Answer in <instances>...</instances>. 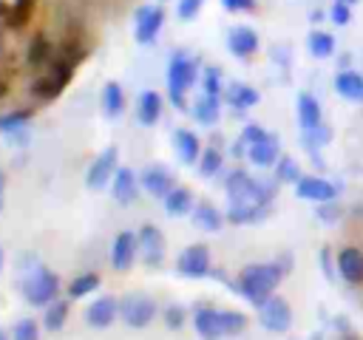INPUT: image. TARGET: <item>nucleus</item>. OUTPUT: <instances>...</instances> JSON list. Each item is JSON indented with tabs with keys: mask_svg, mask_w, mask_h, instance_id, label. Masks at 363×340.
<instances>
[{
	"mask_svg": "<svg viewBox=\"0 0 363 340\" xmlns=\"http://www.w3.org/2000/svg\"><path fill=\"white\" fill-rule=\"evenodd\" d=\"M284 278V269L278 264H252L241 272L238 278V292L255 303V306H264L269 298H272V289L281 283Z\"/></svg>",
	"mask_w": 363,
	"mask_h": 340,
	"instance_id": "f257e3e1",
	"label": "nucleus"
},
{
	"mask_svg": "<svg viewBox=\"0 0 363 340\" xmlns=\"http://www.w3.org/2000/svg\"><path fill=\"white\" fill-rule=\"evenodd\" d=\"M196 74H199V65L196 60H190L187 54L176 51L170 57V68H167V94H170V102L173 108H184V91L196 82Z\"/></svg>",
	"mask_w": 363,
	"mask_h": 340,
	"instance_id": "f03ea898",
	"label": "nucleus"
},
{
	"mask_svg": "<svg viewBox=\"0 0 363 340\" xmlns=\"http://www.w3.org/2000/svg\"><path fill=\"white\" fill-rule=\"evenodd\" d=\"M272 187H264L258 184L255 178H250L247 173L235 170L227 176V196L233 198V204H255V207H264L269 198H272Z\"/></svg>",
	"mask_w": 363,
	"mask_h": 340,
	"instance_id": "7ed1b4c3",
	"label": "nucleus"
},
{
	"mask_svg": "<svg viewBox=\"0 0 363 340\" xmlns=\"http://www.w3.org/2000/svg\"><path fill=\"white\" fill-rule=\"evenodd\" d=\"M71 74H74V65L65 62V60H57V62L51 65V71H48L45 76H40V79L31 85V94H34L37 99H54V96L68 85Z\"/></svg>",
	"mask_w": 363,
	"mask_h": 340,
	"instance_id": "20e7f679",
	"label": "nucleus"
},
{
	"mask_svg": "<svg viewBox=\"0 0 363 340\" xmlns=\"http://www.w3.org/2000/svg\"><path fill=\"white\" fill-rule=\"evenodd\" d=\"M162 26H164V8L162 6H139L136 8V17H133V37H136V42H142V45L153 42Z\"/></svg>",
	"mask_w": 363,
	"mask_h": 340,
	"instance_id": "39448f33",
	"label": "nucleus"
},
{
	"mask_svg": "<svg viewBox=\"0 0 363 340\" xmlns=\"http://www.w3.org/2000/svg\"><path fill=\"white\" fill-rule=\"evenodd\" d=\"M23 289H26V298H28L31 306H45V303L54 300V295H57V289H60V280H57L54 272H48V269H37V272L26 280Z\"/></svg>",
	"mask_w": 363,
	"mask_h": 340,
	"instance_id": "423d86ee",
	"label": "nucleus"
},
{
	"mask_svg": "<svg viewBox=\"0 0 363 340\" xmlns=\"http://www.w3.org/2000/svg\"><path fill=\"white\" fill-rule=\"evenodd\" d=\"M119 314H122V320H125L128 326L142 329V326H147V323L156 317V303H153L150 298H145V295H128V298L119 303Z\"/></svg>",
	"mask_w": 363,
	"mask_h": 340,
	"instance_id": "0eeeda50",
	"label": "nucleus"
},
{
	"mask_svg": "<svg viewBox=\"0 0 363 340\" xmlns=\"http://www.w3.org/2000/svg\"><path fill=\"white\" fill-rule=\"evenodd\" d=\"M258 309H261V326L264 329H269V332H286L292 326V309H289V303L284 298H275L272 295Z\"/></svg>",
	"mask_w": 363,
	"mask_h": 340,
	"instance_id": "6e6552de",
	"label": "nucleus"
},
{
	"mask_svg": "<svg viewBox=\"0 0 363 340\" xmlns=\"http://www.w3.org/2000/svg\"><path fill=\"white\" fill-rule=\"evenodd\" d=\"M179 272L184 278H204L210 272V249L204 244H193L179 255Z\"/></svg>",
	"mask_w": 363,
	"mask_h": 340,
	"instance_id": "1a4fd4ad",
	"label": "nucleus"
},
{
	"mask_svg": "<svg viewBox=\"0 0 363 340\" xmlns=\"http://www.w3.org/2000/svg\"><path fill=\"white\" fill-rule=\"evenodd\" d=\"M139 249H142V261L147 264V266H156V264H162V258H164V238H162V232L156 230V227H150V224H145L142 230H139Z\"/></svg>",
	"mask_w": 363,
	"mask_h": 340,
	"instance_id": "9d476101",
	"label": "nucleus"
},
{
	"mask_svg": "<svg viewBox=\"0 0 363 340\" xmlns=\"http://www.w3.org/2000/svg\"><path fill=\"white\" fill-rule=\"evenodd\" d=\"M116 156H119V150H116V144H111V147H105V150L94 159L91 170H88V187H94V190L105 187V181H108V178H111V173H113Z\"/></svg>",
	"mask_w": 363,
	"mask_h": 340,
	"instance_id": "9b49d317",
	"label": "nucleus"
},
{
	"mask_svg": "<svg viewBox=\"0 0 363 340\" xmlns=\"http://www.w3.org/2000/svg\"><path fill=\"white\" fill-rule=\"evenodd\" d=\"M227 48H230L235 57L247 60V57H252V54L258 51V34H255L250 26H235V28H230V34H227Z\"/></svg>",
	"mask_w": 363,
	"mask_h": 340,
	"instance_id": "f8f14e48",
	"label": "nucleus"
},
{
	"mask_svg": "<svg viewBox=\"0 0 363 340\" xmlns=\"http://www.w3.org/2000/svg\"><path fill=\"white\" fill-rule=\"evenodd\" d=\"M295 193L301 198H309V201H332L335 198V184H329L326 178H318V176H301V181H295Z\"/></svg>",
	"mask_w": 363,
	"mask_h": 340,
	"instance_id": "ddd939ff",
	"label": "nucleus"
},
{
	"mask_svg": "<svg viewBox=\"0 0 363 340\" xmlns=\"http://www.w3.org/2000/svg\"><path fill=\"white\" fill-rule=\"evenodd\" d=\"M136 246H139V241H136L133 232H119L116 241H113V249H111V264H113V269H119V272L130 269L133 255H136Z\"/></svg>",
	"mask_w": 363,
	"mask_h": 340,
	"instance_id": "4468645a",
	"label": "nucleus"
},
{
	"mask_svg": "<svg viewBox=\"0 0 363 340\" xmlns=\"http://www.w3.org/2000/svg\"><path fill=\"white\" fill-rule=\"evenodd\" d=\"M337 272L346 283H360L363 280V252L357 246H346L337 255Z\"/></svg>",
	"mask_w": 363,
	"mask_h": 340,
	"instance_id": "2eb2a0df",
	"label": "nucleus"
},
{
	"mask_svg": "<svg viewBox=\"0 0 363 340\" xmlns=\"http://www.w3.org/2000/svg\"><path fill=\"white\" fill-rule=\"evenodd\" d=\"M116 312H119V303H116L113 298H99V300H94V303L88 306L85 320H88L91 326H96V329H105V326L113 323Z\"/></svg>",
	"mask_w": 363,
	"mask_h": 340,
	"instance_id": "dca6fc26",
	"label": "nucleus"
},
{
	"mask_svg": "<svg viewBox=\"0 0 363 340\" xmlns=\"http://www.w3.org/2000/svg\"><path fill=\"white\" fill-rule=\"evenodd\" d=\"M335 91L349 102H363V74L357 71H340L335 76Z\"/></svg>",
	"mask_w": 363,
	"mask_h": 340,
	"instance_id": "f3484780",
	"label": "nucleus"
},
{
	"mask_svg": "<svg viewBox=\"0 0 363 340\" xmlns=\"http://www.w3.org/2000/svg\"><path fill=\"white\" fill-rule=\"evenodd\" d=\"M196 332H199L204 340H218V337H224L221 312H216V309H199V312H196Z\"/></svg>",
	"mask_w": 363,
	"mask_h": 340,
	"instance_id": "a211bd4d",
	"label": "nucleus"
},
{
	"mask_svg": "<svg viewBox=\"0 0 363 340\" xmlns=\"http://www.w3.org/2000/svg\"><path fill=\"white\" fill-rule=\"evenodd\" d=\"M142 184H145V190L153 193V196H167L170 187H173V178H170V173H167L164 167L150 164V167L142 173Z\"/></svg>",
	"mask_w": 363,
	"mask_h": 340,
	"instance_id": "6ab92c4d",
	"label": "nucleus"
},
{
	"mask_svg": "<svg viewBox=\"0 0 363 340\" xmlns=\"http://www.w3.org/2000/svg\"><path fill=\"white\" fill-rule=\"evenodd\" d=\"M136 116L142 125H156L162 116V96L156 91H145L136 102Z\"/></svg>",
	"mask_w": 363,
	"mask_h": 340,
	"instance_id": "aec40b11",
	"label": "nucleus"
},
{
	"mask_svg": "<svg viewBox=\"0 0 363 340\" xmlns=\"http://www.w3.org/2000/svg\"><path fill=\"white\" fill-rule=\"evenodd\" d=\"M250 162L261 164V167H269L278 162V139L272 133H267L261 142L250 144Z\"/></svg>",
	"mask_w": 363,
	"mask_h": 340,
	"instance_id": "412c9836",
	"label": "nucleus"
},
{
	"mask_svg": "<svg viewBox=\"0 0 363 340\" xmlns=\"http://www.w3.org/2000/svg\"><path fill=\"white\" fill-rule=\"evenodd\" d=\"M113 198L119 204H130L136 198V176L128 167H119L113 176Z\"/></svg>",
	"mask_w": 363,
	"mask_h": 340,
	"instance_id": "4be33fe9",
	"label": "nucleus"
},
{
	"mask_svg": "<svg viewBox=\"0 0 363 340\" xmlns=\"http://www.w3.org/2000/svg\"><path fill=\"white\" fill-rule=\"evenodd\" d=\"M298 122L303 130H312L320 125V105L312 94H301L298 96Z\"/></svg>",
	"mask_w": 363,
	"mask_h": 340,
	"instance_id": "5701e85b",
	"label": "nucleus"
},
{
	"mask_svg": "<svg viewBox=\"0 0 363 340\" xmlns=\"http://www.w3.org/2000/svg\"><path fill=\"white\" fill-rule=\"evenodd\" d=\"M173 144H176L179 159H182V162H187V164H193V162L201 156V144H199V139H196V133H193V130H176Z\"/></svg>",
	"mask_w": 363,
	"mask_h": 340,
	"instance_id": "b1692460",
	"label": "nucleus"
},
{
	"mask_svg": "<svg viewBox=\"0 0 363 340\" xmlns=\"http://www.w3.org/2000/svg\"><path fill=\"white\" fill-rule=\"evenodd\" d=\"M224 99H227L233 108L244 110V108H252V105L258 102V91L250 88V85H244V82H233V85H227Z\"/></svg>",
	"mask_w": 363,
	"mask_h": 340,
	"instance_id": "393cba45",
	"label": "nucleus"
},
{
	"mask_svg": "<svg viewBox=\"0 0 363 340\" xmlns=\"http://www.w3.org/2000/svg\"><path fill=\"white\" fill-rule=\"evenodd\" d=\"M193 116L201 125H216L218 122V96L216 94H201L193 105Z\"/></svg>",
	"mask_w": 363,
	"mask_h": 340,
	"instance_id": "a878e982",
	"label": "nucleus"
},
{
	"mask_svg": "<svg viewBox=\"0 0 363 340\" xmlns=\"http://www.w3.org/2000/svg\"><path fill=\"white\" fill-rule=\"evenodd\" d=\"M102 110H105V116H119L125 110V94L116 82H108L102 88Z\"/></svg>",
	"mask_w": 363,
	"mask_h": 340,
	"instance_id": "bb28decb",
	"label": "nucleus"
},
{
	"mask_svg": "<svg viewBox=\"0 0 363 340\" xmlns=\"http://www.w3.org/2000/svg\"><path fill=\"white\" fill-rule=\"evenodd\" d=\"M26 60H28V65H34V68H40V65L51 62V42L45 40V34H37V37L28 42Z\"/></svg>",
	"mask_w": 363,
	"mask_h": 340,
	"instance_id": "cd10ccee",
	"label": "nucleus"
},
{
	"mask_svg": "<svg viewBox=\"0 0 363 340\" xmlns=\"http://www.w3.org/2000/svg\"><path fill=\"white\" fill-rule=\"evenodd\" d=\"M306 45H309V54H312V57L326 60V57H332V51H335V37H332L329 31H312L309 40H306Z\"/></svg>",
	"mask_w": 363,
	"mask_h": 340,
	"instance_id": "c85d7f7f",
	"label": "nucleus"
},
{
	"mask_svg": "<svg viewBox=\"0 0 363 340\" xmlns=\"http://www.w3.org/2000/svg\"><path fill=\"white\" fill-rule=\"evenodd\" d=\"M190 204H193V196H190L187 187H176V190H170V193L164 196V210H167L170 215H184V212L190 210Z\"/></svg>",
	"mask_w": 363,
	"mask_h": 340,
	"instance_id": "c756f323",
	"label": "nucleus"
},
{
	"mask_svg": "<svg viewBox=\"0 0 363 340\" xmlns=\"http://www.w3.org/2000/svg\"><path fill=\"white\" fill-rule=\"evenodd\" d=\"M193 224L199 227V230H221V215H218V210L213 207V204H199L196 210H193Z\"/></svg>",
	"mask_w": 363,
	"mask_h": 340,
	"instance_id": "7c9ffc66",
	"label": "nucleus"
},
{
	"mask_svg": "<svg viewBox=\"0 0 363 340\" xmlns=\"http://www.w3.org/2000/svg\"><path fill=\"white\" fill-rule=\"evenodd\" d=\"M31 6H34V0H14V3L6 8V26H9V28L26 26V20H28V14H31Z\"/></svg>",
	"mask_w": 363,
	"mask_h": 340,
	"instance_id": "2f4dec72",
	"label": "nucleus"
},
{
	"mask_svg": "<svg viewBox=\"0 0 363 340\" xmlns=\"http://www.w3.org/2000/svg\"><path fill=\"white\" fill-rule=\"evenodd\" d=\"M96 286H99V275H96V272H85V275H79V278L71 280L68 295H71V298H85V295H91Z\"/></svg>",
	"mask_w": 363,
	"mask_h": 340,
	"instance_id": "473e14b6",
	"label": "nucleus"
},
{
	"mask_svg": "<svg viewBox=\"0 0 363 340\" xmlns=\"http://www.w3.org/2000/svg\"><path fill=\"white\" fill-rule=\"evenodd\" d=\"M261 215H264V207H255V204H233V210L227 212V221L244 224V221H255Z\"/></svg>",
	"mask_w": 363,
	"mask_h": 340,
	"instance_id": "72a5a7b5",
	"label": "nucleus"
},
{
	"mask_svg": "<svg viewBox=\"0 0 363 340\" xmlns=\"http://www.w3.org/2000/svg\"><path fill=\"white\" fill-rule=\"evenodd\" d=\"M65 317H68V303H65V300H57V303H51V306L45 309V329H48V332H57V329H62Z\"/></svg>",
	"mask_w": 363,
	"mask_h": 340,
	"instance_id": "f704fd0d",
	"label": "nucleus"
},
{
	"mask_svg": "<svg viewBox=\"0 0 363 340\" xmlns=\"http://www.w3.org/2000/svg\"><path fill=\"white\" fill-rule=\"evenodd\" d=\"M28 119H31V110H28V108L3 113V116H0V130H17V128H23Z\"/></svg>",
	"mask_w": 363,
	"mask_h": 340,
	"instance_id": "c9c22d12",
	"label": "nucleus"
},
{
	"mask_svg": "<svg viewBox=\"0 0 363 340\" xmlns=\"http://www.w3.org/2000/svg\"><path fill=\"white\" fill-rule=\"evenodd\" d=\"M218 167H221V153H218L216 147H207L204 156L199 159V173H201V176H213Z\"/></svg>",
	"mask_w": 363,
	"mask_h": 340,
	"instance_id": "e433bc0d",
	"label": "nucleus"
},
{
	"mask_svg": "<svg viewBox=\"0 0 363 340\" xmlns=\"http://www.w3.org/2000/svg\"><path fill=\"white\" fill-rule=\"evenodd\" d=\"M329 139H332V130L323 128V125H318V128H312V130H303V144H306L309 150H315L318 144H326Z\"/></svg>",
	"mask_w": 363,
	"mask_h": 340,
	"instance_id": "4c0bfd02",
	"label": "nucleus"
},
{
	"mask_svg": "<svg viewBox=\"0 0 363 340\" xmlns=\"http://www.w3.org/2000/svg\"><path fill=\"white\" fill-rule=\"evenodd\" d=\"M247 326V317L241 312H221V329L224 334H238Z\"/></svg>",
	"mask_w": 363,
	"mask_h": 340,
	"instance_id": "58836bf2",
	"label": "nucleus"
},
{
	"mask_svg": "<svg viewBox=\"0 0 363 340\" xmlns=\"http://www.w3.org/2000/svg\"><path fill=\"white\" fill-rule=\"evenodd\" d=\"M329 17H332V23L346 26V23L352 20V3H346V0H335L332 8H329Z\"/></svg>",
	"mask_w": 363,
	"mask_h": 340,
	"instance_id": "ea45409f",
	"label": "nucleus"
},
{
	"mask_svg": "<svg viewBox=\"0 0 363 340\" xmlns=\"http://www.w3.org/2000/svg\"><path fill=\"white\" fill-rule=\"evenodd\" d=\"M204 94H221V71L216 65H207L204 68Z\"/></svg>",
	"mask_w": 363,
	"mask_h": 340,
	"instance_id": "a19ab883",
	"label": "nucleus"
},
{
	"mask_svg": "<svg viewBox=\"0 0 363 340\" xmlns=\"http://www.w3.org/2000/svg\"><path fill=\"white\" fill-rule=\"evenodd\" d=\"M278 178L281 181H301V170H298V164L289 156H284L278 162Z\"/></svg>",
	"mask_w": 363,
	"mask_h": 340,
	"instance_id": "79ce46f5",
	"label": "nucleus"
},
{
	"mask_svg": "<svg viewBox=\"0 0 363 340\" xmlns=\"http://www.w3.org/2000/svg\"><path fill=\"white\" fill-rule=\"evenodd\" d=\"M14 340H40L37 323H34V320H20V323L14 326Z\"/></svg>",
	"mask_w": 363,
	"mask_h": 340,
	"instance_id": "37998d69",
	"label": "nucleus"
},
{
	"mask_svg": "<svg viewBox=\"0 0 363 340\" xmlns=\"http://www.w3.org/2000/svg\"><path fill=\"white\" fill-rule=\"evenodd\" d=\"M199 8H201V0H179L176 14H179V20H193L199 14Z\"/></svg>",
	"mask_w": 363,
	"mask_h": 340,
	"instance_id": "c03bdc74",
	"label": "nucleus"
},
{
	"mask_svg": "<svg viewBox=\"0 0 363 340\" xmlns=\"http://www.w3.org/2000/svg\"><path fill=\"white\" fill-rule=\"evenodd\" d=\"M264 136H267V130L258 128V125H247V128L241 130V142H244V144H255V142H261Z\"/></svg>",
	"mask_w": 363,
	"mask_h": 340,
	"instance_id": "a18cd8bd",
	"label": "nucleus"
},
{
	"mask_svg": "<svg viewBox=\"0 0 363 340\" xmlns=\"http://www.w3.org/2000/svg\"><path fill=\"white\" fill-rule=\"evenodd\" d=\"M164 320H167L170 329H179V326L184 323V309H182V306H167V309H164Z\"/></svg>",
	"mask_w": 363,
	"mask_h": 340,
	"instance_id": "49530a36",
	"label": "nucleus"
},
{
	"mask_svg": "<svg viewBox=\"0 0 363 340\" xmlns=\"http://www.w3.org/2000/svg\"><path fill=\"white\" fill-rule=\"evenodd\" d=\"M221 6L227 11H252L255 8V0H221Z\"/></svg>",
	"mask_w": 363,
	"mask_h": 340,
	"instance_id": "de8ad7c7",
	"label": "nucleus"
},
{
	"mask_svg": "<svg viewBox=\"0 0 363 340\" xmlns=\"http://www.w3.org/2000/svg\"><path fill=\"white\" fill-rule=\"evenodd\" d=\"M318 215H320V218H337V207H320Z\"/></svg>",
	"mask_w": 363,
	"mask_h": 340,
	"instance_id": "09e8293b",
	"label": "nucleus"
},
{
	"mask_svg": "<svg viewBox=\"0 0 363 340\" xmlns=\"http://www.w3.org/2000/svg\"><path fill=\"white\" fill-rule=\"evenodd\" d=\"M3 184H6V181H3V173H0V196H3Z\"/></svg>",
	"mask_w": 363,
	"mask_h": 340,
	"instance_id": "8fccbe9b",
	"label": "nucleus"
},
{
	"mask_svg": "<svg viewBox=\"0 0 363 340\" xmlns=\"http://www.w3.org/2000/svg\"><path fill=\"white\" fill-rule=\"evenodd\" d=\"M6 8H9V6H3V3H0V14H6Z\"/></svg>",
	"mask_w": 363,
	"mask_h": 340,
	"instance_id": "3c124183",
	"label": "nucleus"
},
{
	"mask_svg": "<svg viewBox=\"0 0 363 340\" xmlns=\"http://www.w3.org/2000/svg\"><path fill=\"white\" fill-rule=\"evenodd\" d=\"M0 340H9V337H6V334H3V329H0Z\"/></svg>",
	"mask_w": 363,
	"mask_h": 340,
	"instance_id": "603ef678",
	"label": "nucleus"
},
{
	"mask_svg": "<svg viewBox=\"0 0 363 340\" xmlns=\"http://www.w3.org/2000/svg\"><path fill=\"white\" fill-rule=\"evenodd\" d=\"M0 269H3V249H0Z\"/></svg>",
	"mask_w": 363,
	"mask_h": 340,
	"instance_id": "864d4df0",
	"label": "nucleus"
},
{
	"mask_svg": "<svg viewBox=\"0 0 363 340\" xmlns=\"http://www.w3.org/2000/svg\"><path fill=\"white\" fill-rule=\"evenodd\" d=\"M0 210H3V196H0Z\"/></svg>",
	"mask_w": 363,
	"mask_h": 340,
	"instance_id": "5fc2aeb1",
	"label": "nucleus"
},
{
	"mask_svg": "<svg viewBox=\"0 0 363 340\" xmlns=\"http://www.w3.org/2000/svg\"><path fill=\"white\" fill-rule=\"evenodd\" d=\"M346 3H357V0H346Z\"/></svg>",
	"mask_w": 363,
	"mask_h": 340,
	"instance_id": "6e6d98bb",
	"label": "nucleus"
}]
</instances>
